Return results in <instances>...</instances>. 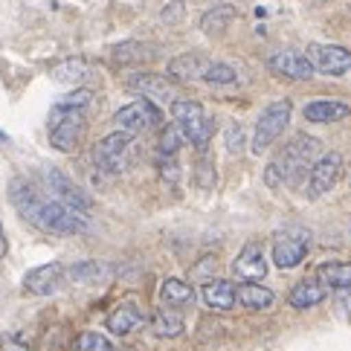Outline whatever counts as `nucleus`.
I'll return each mask as SVG.
<instances>
[{
  "instance_id": "42",
  "label": "nucleus",
  "mask_w": 351,
  "mask_h": 351,
  "mask_svg": "<svg viewBox=\"0 0 351 351\" xmlns=\"http://www.w3.org/2000/svg\"><path fill=\"white\" fill-rule=\"evenodd\" d=\"M128 351H134V348H128Z\"/></svg>"
},
{
  "instance_id": "22",
  "label": "nucleus",
  "mask_w": 351,
  "mask_h": 351,
  "mask_svg": "<svg viewBox=\"0 0 351 351\" xmlns=\"http://www.w3.org/2000/svg\"><path fill=\"white\" fill-rule=\"evenodd\" d=\"M313 276L322 282L325 291H340L351 285V261H322Z\"/></svg>"
},
{
  "instance_id": "27",
  "label": "nucleus",
  "mask_w": 351,
  "mask_h": 351,
  "mask_svg": "<svg viewBox=\"0 0 351 351\" xmlns=\"http://www.w3.org/2000/svg\"><path fill=\"white\" fill-rule=\"evenodd\" d=\"M87 64L82 58H64V61H58V64L53 67V73H49V76H53L58 84H79L82 79H87Z\"/></svg>"
},
{
  "instance_id": "39",
  "label": "nucleus",
  "mask_w": 351,
  "mask_h": 351,
  "mask_svg": "<svg viewBox=\"0 0 351 351\" xmlns=\"http://www.w3.org/2000/svg\"><path fill=\"white\" fill-rule=\"evenodd\" d=\"M0 351H27V346L18 343V340H3V346H0Z\"/></svg>"
},
{
  "instance_id": "11",
  "label": "nucleus",
  "mask_w": 351,
  "mask_h": 351,
  "mask_svg": "<svg viewBox=\"0 0 351 351\" xmlns=\"http://www.w3.org/2000/svg\"><path fill=\"white\" fill-rule=\"evenodd\" d=\"M270 265H267V256H265V247L258 241H250L241 247V253L235 256L232 261V273L238 276L241 282H261L267 276Z\"/></svg>"
},
{
  "instance_id": "6",
  "label": "nucleus",
  "mask_w": 351,
  "mask_h": 351,
  "mask_svg": "<svg viewBox=\"0 0 351 351\" xmlns=\"http://www.w3.org/2000/svg\"><path fill=\"white\" fill-rule=\"evenodd\" d=\"M343 178V154L340 152H325L317 162L311 166L308 178H305V197L317 200L325 192H331Z\"/></svg>"
},
{
  "instance_id": "28",
  "label": "nucleus",
  "mask_w": 351,
  "mask_h": 351,
  "mask_svg": "<svg viewBox=\"0 0 351 351\" xmlns=\"http://www.w3.org/2000/svg\"><path fill=\"white\" fill-rule=\"evenodd\" d=\"M160 296H162V302H169L174 308V305H189L195 299V291L183 279H166L160 287Z\"/></svg>"
},
{
  "instance_id": "38",
  "label": "nucleus",
  "mask_w": 351,
  "mask_h": 351,
  "mask_svg": "<svg viewBox=\"0 0 351 351\" xmlns=\"http://www.w3.org/2000/svg\"><path fill=\"white\" fill-rule=\"evenodd\" d=\"M195 171L209 174V171H212V162H209V160H200L197 166H195ZM200 186H212V178H204V180H200Z\"/></svg>"
},
{
  "instance_id": "37",
  "label": "nucleus",
  "mask_w": 351,
  "mask_h": 351,
  "mask_svg": "<svg viewBox=\"0 0 351 351\" xmlns=\"http://www.w3.org/2000/svg\"><path fill=\"white\" fill-rule=\"evenodd\" d=\"M212 270H215V256H204L197 261V267L192 270V276H195V279H206Z\"/></svg>"
},
{
  "instance_id": "23",
  "label": "nucleus",
  "mask_w": 351,
  "mask_h": 351,
  "mask_svg": "<svg viewBox=\"0 0 351 351\" xmlns=\"http://www.w3.org/2000/svg\"><path fill=\"white\" fill-rule=\"evenodd\" d=\"M152 331L154 337H160V340H171V337H180L186 331V319L180 311H169V308H160L154 311L152 317Z\"/></svg>"
},
{
  "instance_id": "8",
  "label": "nucleus",
  "mask_w": 351,
  "mask_h": 351,
  "mask_svg": "<svg viewBox=\"0 0 351 351\" xmlns=\"http://www.w3.org/2000/svg\"><path fill=\"white\" fill-rule=\"evenodd\" d=\"M114 125H117V131H128V134L157 128V125H162V110L152 99H136V102H128L117 110Z\"/></svg>"
},
{
  "instance_id": "31",
  "label": "nucleus",
  "mask_w": 351,
  "mask_h": 351,
  "mask_svg": "<svg viewBox=\"0 0 351 351\" xmlns=\"http://www.w3.org/2000/svg\"><path fill=\"white\" fill-rule=\"evenodd\" d=\"M76 348H79V351H117L114 343H110L105 334H99V331H84V334L79 337Z\"/></svg>"
},
{
  "instance_id": "15",
  "label": "nucleus",
  "mask_w": 351,
  "mask_h": 351,
  "mask_svg": "<svg viewBox=\"0 0 351 351\" xmlns=\"http://www.w3.org/2000/svg\"><path fill=\"white\" fill-rule=\"evenodd\" d=\"M145 322H148V317H145V311H143L140 305L122 302V305H117L114 311H110V317H108V331L117 334V337H128V334H134V331H140Z\"/></svg>"
},
{
  "instance_id": "17",
  "label": "nucleus",
  "mask_w": 351,
  "mask_h": 351,
  "mask_svg": "<svg viewBox=\"0 0 351 351\" xmlns=\"http://www.w3.org/2000/svg\"><path fill=\"white\" fill-rule=\"evenodd\" d=\"M325 296H328V291L322 287V282L317 279V276H308V279L296 282L291 287V293H287V305L296 308V311H308V308L322 305Z\"/></svg>"
},
{
  "instance_id": "29",
  "label": "nucleus",
  "mask_w": 351,
  "mask_h": 351,
  "mask_svg": "<svg viewBox=\"0 0 351 351\" xmlns=\"http://www.w3.org/2000/svg\"><path fill=\"white\" fill-rule=\"evenodd\" d=\"M204 79L206 84H218V87H223V84H235L238 82V73L230 67V64H223V61H209L206 64V70H204Z\"/></svg>"
},
{
  "instance_id": "2",
  "label": "nucleus",
  "mask_w": 351,
  "mask_h": 351,
  "mask_svg": "<svg viewBox=\"0 0 351 351\" xmlns=\"http://www.w3.org/2000/svg\"><path fill=\"white\" fill-rule=\"evenodd\" d=\"M322 157V143L311 134H296L279 154L270 160V166L265 169V183L270 189H293L305 178L311 166Z\"/></svg>"
},
{
  "instance_id": "21",
  "label": "nucleus",
  "mask_w": 351,
  "mask_h": 351,
  "mask_svg": "<svg viewBox=\"0 0 351 351\" xmlns=\"http://www.w3.org/2000/svg\"><path fill=\"white\" fill-rule=\"evenodd\" d=\"M235 302L247 311H265L276 302V293L258 282H241V287H235Z\"/></svg>"
},
{
  "instance_id": "12",
  "label": "nucleus",
  "mask_w": 351,
  "mask_h": 351,
  "mask_svg": "<svg viewBox=\"0 0 351 351\" xmlns=\"http://www.w3.org/2000/svg\"><path fill=\"white\" fill-rule=\"evenodd\" d=\"M125 87L131 93H140L143 99H152V102H174V87L171 79L157 76V73H131L125 79Z\"/></svg>"
},
{
  "instance_id": "10",
  "label": "nucleus",
  "mask_w": 351,
  "mask_h": 351,
  "mask_svg": "<svg viewBox=\"0 0 351 351\" xmlns=\"http://www.w3.org/2000/svg\"><path fill=\"white\" fill-rule=\"evenodd\" d=\"M305 58L311 61L313 73H322V76H346L351 73V49L340 47V44H311L305 49Z\"/></svg>"
},
{
  "instance_id": "33",
  "label": "nucleus",
  "mask_w": 351,
  "mask_h": 351,
  "mask_svg": "<svg viewBox=\"0 0 351 351\" xmlns=\"http://www.w3.org/2000/svg\"><path fill=\"white\" fill-rule=\"evenodd\" d=\"M331 293H334V313L343 322H351V285L340 287V291H331Z\"/></svg>"
},
{
  "instance_id": "3",
  "label": "nucleus",
  "mask_w": 351,
  "mask_h": 351,
  "mask_svg": "<svg viewBox=\"0 0 351 351\" xmlns=\"http://www.w3.org/2000/svg\"><path fill=\"white\" fill-rule=\"evenodd\" d=\"M171 119L180 128L183 140L197 145V148H204L212 140V134H215V125H212L204 105L192 102V99H174L171 102Z\"/></svg>"
},
{
  "instance_id": "16",
  "label": "nucleus",
  "mask_w": 351,
  "mask_h": 351,
  "mask_svg": "<svg viewBox=\"0 0 351 351\" xmlns=\"http://www.w3.org/2000/svg\"><path fill=\"white\" fill-rule=\"evenodd\" d=\"M302 117L313 125H328V122H340L351 117V108L343 99H313L302 108Z\"/></svg>"
},
{
  "instance_id": "20",
  "label": "nucleus",
  "mask_w": 351,
  "mask_h": 351,
  "mask_svg": "<svg viewBox=\"0 0 351 351\" xmlns=\"http://www.w3.org/2000/svg\"><path fill=\"white\" fill-rule=\"evenodd\" d=\"M200 296L212 311H230L235 305V285L230 279H206L200 287Z\"/></svg>"
},
{
  "instance_id": "5",
  "label": "nucleus",
  "mask_w": 351,
  "mask_h": 351,
  "mask_svg": "<svg viewBox=\"0 0 351 351\" xmlns=\"http://www.w3.org/2000/svg\"><path fill=\"white\" fill-rule=\"evenodd\" d=\"M293 117V102L291 99H276L258 114L256 131H253V154H265L267 148L285 134Z\"/></svg>"
},
{
  "instance_id": "30",
  "label": "nucleus",
  "mask_w": 351,
  "mask_h": 351,
  "mask_svg": "<svg viewBox=\"0 0 351 351\" xmlns=\"http://www.w3.org/2000/svg\"><path fill=\"white\" fill-rule=\"evenodd\" d=\"M186 140H183V134H180V128L178 125H166V128L160 131V143H157V148H160V154L162 157H174L180 152V145H183Z\"/></svg>"
},
{
  "instance_id": "7",
  "label": "nucleus",
  "mask_w": 351,
  "mask_h": 351,
  "mask_svg": "<svg viewBox=\"0 0 351 351\" xmlns=\"http://www.w3.org/2000/svg\"><path fill=\"white\" fill-rule=\"evenodd\" d=\"M311 250V235L305 230H282L273 235V265L279 270H293L302 265Z\"/></svg>"
},
{
  "instance_id": "9",
  "label": "nucleus",
  "mask_w": 351,
  "mask_h": 351,
  "mask_svg": "<svg viewBox=\"0 0 351 351\" xmlns=\"http://www.w3.org/2000/svg\"><path fill=\"white\" fill-rule=\"evenodd\" d=\"M131 145H134V134H128V131H114V134L102 136L93 148V160H96L99 171L119 174L125 169V157H128Z\"/></svg>"
},
{
  "instance_id": "4",
  "label": "nucleus",
  "mask_w": 351,
  "mask_h": 351,
  "mask_svg": "<svg viewBox=\"0 0 351 351\" xmlns=\"http://www.w3.org/2000/svg\"><path fill=\"white\" fill-rule=\"evenodd\" d=\"M87 128V119H84V110L79 108H61L56 105L53 117H49V145L61 154H70L76 152V145L82 143Z\"/></svg>"
},
{
  "instance_id": "24",
  "label": "nucleus",
  "mask_w": 351,
  "mask_h": 351,
  "mask_svg": "<svg viewBox=\"0 0 351 351\" xmlns=\"http://www.w3.org/2000/svg\"><path fill=\"white\" fill-rule=\"evenodd\" d=\"M235 6L232 3H218V6H212L204 12V18H200V32H206V35H221V32H227L230 29V23L235 21Z\"/></svg>"
},
{
  "instance_id": "36",
  "label": "nucleus",
  "mask_w": 351,
  "mask_h": 351,
  "mask_svg": "<svg viewBox=\"0 0 351 351\" xmlns=\"http://www.w3.org/2000/svg\"><path fill=\"white\" fill-rule=\"evenodd\" d=\"M160 171H162V178H171V180H178L180 178V166H178V160L174 157H162L160 154Z\"/></svg>"
},
{
  "instance_id": "25",
  "label": "nucleus",
  "mask_w": 351,
  "mask_h": 351,
  "mask_svg": "<svg viewBox=\"0 0 351 351\" xmlns=\"http://www.w3.org/2000/svg\"><path fill=\"white\" fill-rule=\"evenodd\" d=\"M67 279L79 285H96V282L110 279V267L105 261H79V265H73L67 270Z\"/></svg>"
},
{
  "instance_id": "19",
  "label": "nucleus",
  "mask_w": 351,
  "mask_h": 351,
  "mask_svg": "<svg viewBox=\"0 0 351 351\" xmlns=\"http://www.w3.org/2000/svg\"><path fill=\"white\" fill-rule=\"evenodd\" d=\"M206 64L209 61L200 53H183V56H174L166 70H169V79H174V82H195L204 76Z\"/></svg>"
},
{
  "instance_id": "18",
  "label": "nucleus",
  "mask_w": 351,
  "mask_h": 351,
  "mask_svg": "<svg viewBox=\"0 0 351 351\" xmlns=\"http://www.w3.org/2000/svg\"><path fill=\"white\" fill-rule=\"evenodd\" d=\"M47 186H49V192L56 195V200H61V204H67L73 209L84 212L87 206H90V197H87L73 180H67L61 171H47Z\"/></svg>"
},
{
  "instance_id": "13",
  "label": "nucleus",
  "mask_w": 351,
  "mask_h": 351,
  "mask_svg": "<svg viewBox=\"0 0 351 351\" xmlns=\"http://www.w3.org/2000/svg\"><path fill=\"white\" fill-rule=\"evenodd\" d=\"M64 279H67L64 265L49 261V265H41V267H35L23 276V291L32 293V296H49L64 285Z\"/></svg>"
},
{
  "instance_id": "26",
  "label": "nucleus",
  "mask_w": 351,
  "mask_h": 351,
  "mask_svg": "<svg viewBox=\"0 0 351 351\" xmlns=\"http://www.w3.org/2000/svg\"><path fill=\"white\" fill-rule=\"evenodd\" d=\"M110 56L119 64H136V61H148L157 56V47H148L143 41H125V44H117L110 49Z\"/></svg>"
},
{
  "instance_id": "40",
  "label": "nucleus",
  "mask_w": 351,
  "mask_h": 351,
  "mask_svg": "<svg viewBox=\"0 0 351 351\" xmlns=\"http://www.w3.org/2000/svg\"><path fill=\"white\" fill-rule=\"evenodd\" d=\"M6 250H9V244H6V232H3V227H0V258L6 256Z\"/></svg>"
},
{
  "instance_id": "41",
  "label": "nucleus",
  "mask_w": 351,
  "mask_h": 351,
  "mask_svg": "<svg viewBox=\"0 0 351 351\" xmlns=\"http://www.w3.org/2000/svg\"><path fill=\"white\" fill-rule=\"evenodd\" d=\"M0 140H6V136H3V131H0Z\"/></svg>"
},
{
  "instance_id": "35",
  "label": "nucleus",
  "mask_w": 351,
  "mask_h": 351,
  "mask_svg": "<svg viewBox=\"0 0 351 351\" xmlns=\"http://www.w3.org/2000/svg\"><path fill=\"white\" fill-rule=\"evenodd\" d=\"M186 15V9H183V0H174V3H166L160 12V21L162 23H180Z\"/></svg>"
},
{
  "instance_id": "1",
  "label": "nucleus",
  "mask_w": 351,
  "mask_h": 351,
  "mask_svg": "<svg viewBox=\"0 0 351 351\" xmlns=\"http://www.w3.org/2000/svg\"><path fill=\"white\" fill-rule=\"evenodd\" d=\"M9 197L21 215L38 230L56 232V235H79L90 227V221H87V215L82 209H73L56 197H44L27 180H12Z\"/></svg>"
},
{
  "instance_id": "14",
  "label": "nucleus",
  "mask_w": 351,
  "mask_h": 351,
  "mask_svg": "<svg viewBox=\"0 0 351 351\" xmlns=\"http://www.w3.org/2000/svg\"><path fill=\"white\" fill-rule=\"evenodd\" d=\"M267 64H270V70L276 73V76H282V79L308 82L313 76L311 61L302 53H296V49H276V53L267 58Z\"/></svg>"
},
{
  "instance_id": "32",
  "label": "nucleus",
  "mask_w": 351,
  "mask_h": 351,
  "mask_svg": "<svg viewBox=\"0 0 351 351\" xmlns=\"http://www.w3.org/2000/svg\"><path fill=\"white\" fill-rule=\"evenodd\" d=\"M244 140H247V136H244V131H241V125L230 122V125H227V134H223V145H227V152H230L232 157H238V154L244 152Z\"/></svg>"
},
{
  "instance_id": "34",
  "label": "nucleus",
  "mask_w": 351,
  "mask_h": 351,
  "mask_svg": "<svg viewBox=\"0 0 351 351\" xmlns=\"http://www.w3.org/2000/svg\"><path fill=\"white\" fill-rule=\"evenodd\" d=\"M90 102H93V90H87V87H79V90H73V93L58 99L61 108H79V110H84Z\"/></svg>"
}]
</instances>
